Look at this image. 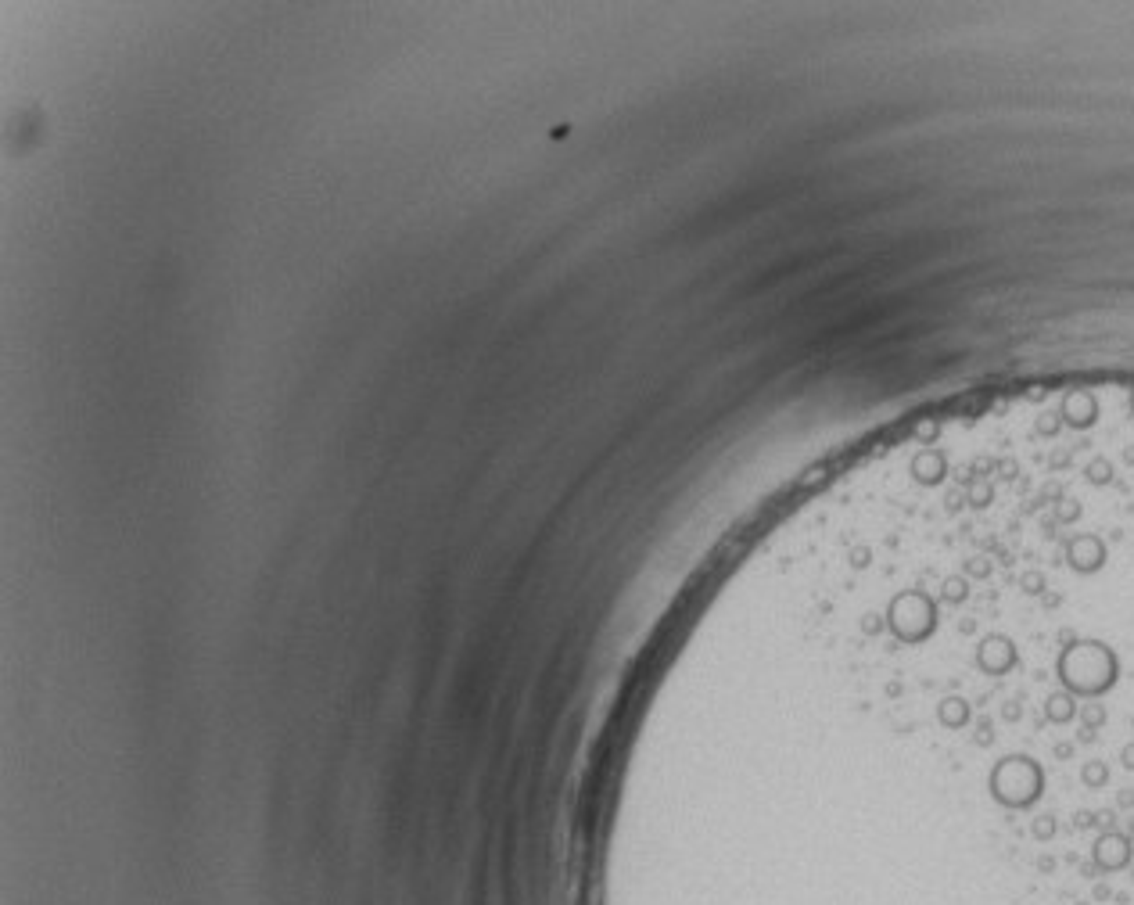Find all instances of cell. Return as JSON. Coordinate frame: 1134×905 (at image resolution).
Wrapping results in <instances>:
<instances>
[{"label": "cell", "instance_id": "1", "mask_svg": "<svg viewBox=\"0 0 1134 905\" xmlns=\"http://www.w3.org/2000/svg\"><path fill=\"white\" fill-rule=\"evenodd\" d=\"M1091 862L1099 866L1102 873H1120L1134 862V844L1127 834L1120 830H1102L1091 844Z\"/></svg>", "mask_w": 1134, "mask_h": 905}]
</instances>
